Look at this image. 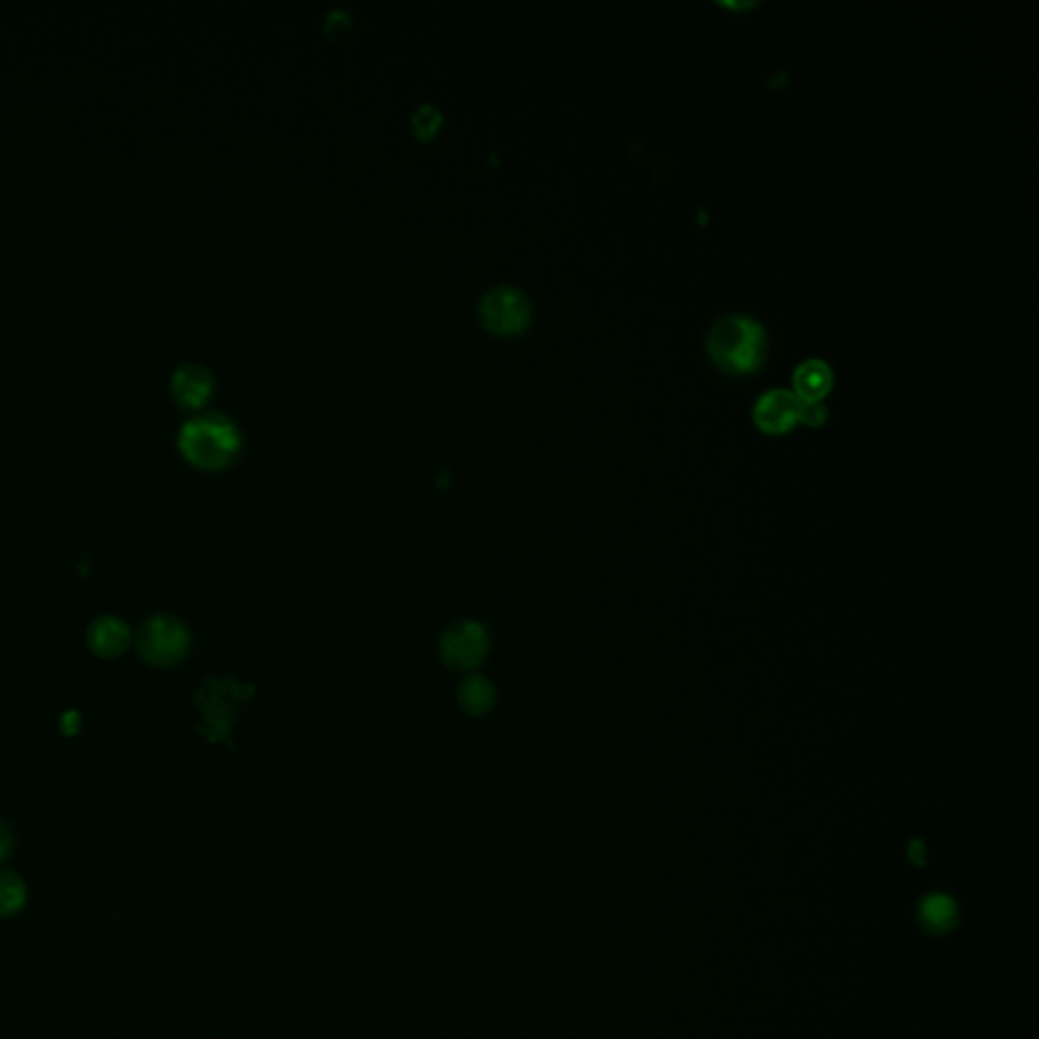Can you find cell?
Instances as JSON below:
<instances>
[{"label": "cell", "instance_id": "1", "mask_svg": "<svg viewBox=\"0 0 1039 1039\" xmlns=\"http://www.w3.org/2000/svg\"><path fill=\"white\" fill-rule=\"evenodd\" d=\"M242 447L238 427L219 413L190 419L179 432V449L191 465L216 472L228 467Z\"/></svg>", "mask_w": 1039, "mask_h": 1039}, {"label": "cell", "instance_id": "2", "mask_svg": "<svg viewBox=\"0 0 1039 1039\" xmlns=\"http://www.w3.org/2000/svg\"><path fill=\"white\" fill-rule=\"evenodd\" d=\"M707 348L721 370L730 374H745L764 362L766 329L752 317L725 315L711 327Z\"/></svg>", "mask_w": 1039, "mask_h": 1039}, {"label": "cell", "instance_id": "3", "mask_svg": "<svg viewBox=\"0 0 1039 1039\" xmlns=\"http://www.w3.org/2000/svg\"><path fill=\"white\" fill-rule=\"evenodd\" d=\"M255 685H244L234 678H207L193 701L203 719L202 735L210 743L231 745V727L240 704L255 697Z\"/></svg>", "mask_w": 1039, "mask_h": 1039}, {"label": "cell", "instance_id": "4", "mask_svg": "<svg viewBox=\"0 0 1039 1039\" xmlns=\"http://www.w3.org/2000/svg\"><path fill=\"white\" fill-rule=\"evenodd\" d=\"M190 650L188 628L169 616H157L140 628L138 652L153 666H171Z\"/></svg>", "mask_w": 1039, "mask_h": 1039}, {"label": "cell", "instance_id": "5", "mask_svg": "<svg viewBox=\"0 0 1039 1039\" xmlns=\"http://www.w3.org/2000/svg\"><path fill=\"white\" fill-rule=\"evenodd\" d=\"M439 654L443 664L451 670L470 673L486 662L489 654V634L479 621H460L441 635Z\"/></svg>", "mask_w": 1039, "mask_h": 1039}, {"label": "cell", "instance_id": "6", "mask_svg": "<svg viewBox=\"0 0 1039 1039\" xmlns=\"http://www.w3.org/2000/svg\"><path fill=\"white\" fill-rule=\"evenodd\" d=\"M530 301L512 284H498L484 293L479 301V317L494 334H518L530 321Z\"/></svg>", "mask_w": 1039, "mask_h": 1039}, {"label": "cell", "instance_id": "7", "mask_svg": "<svg viewBox=\"0 0 1039 1039\" xmlns=\"http://www.w3.org/2000/svg\"><path fill=\"white\" fill-rule=\"evenodd\" d=\"M798 406L800 398L794 392L773 388L759 396L754 408V420L761 431L782 434L797 425Z\"/></svg>", "mask_w": 1039, "mask_h": 1039}, {"label": "cell", "instance_id": "8", "mask_svg": "<svg viewBox=\"0 0 1039 1039\" xmlns=\"http://www.w3.org/2000/svg\"><path fill=\"white\" fill-rule=\"evenodd\" d=\"M214 391V376L202 364H183L171 376V392L183 406H202Z\"/></svg>", "mask_w": 1039, "mask_h": 1039}, {"label": "cell", "instance_id": "9", "mask_svg": "<svg viewBox=\"0 0 1039 1039\" xmlns=\"http://www.w3.org/2000/svg\"><path fill=\"white\" fill-rule=\"evenodd\" d=\"M131 644V630L118 618H100L90 625L88 646L100 658H116Z\"/></svg>", "mask_w": 1039, "mask_h": 1039}, {"label": "cell", "instance_id": "10", "mask_svg": "<svg viewBox=\"0 0 1039 1039\" xmlns=\"http://www.w3.org/2000/svg\"><path fill=\"white\" fill-rule=\"evenodd\" d=\"M833 386V370L823 360H806L794 370V394L800 400H821Z\"/></svg>", "mask_w": 1039, "mask_h": 1039}, {"label": "cell", "instance_id": "11", "mask_svg": "<svg viewBox=\"0 0 1039 1039\" xmlns=\"http://www.w3.org/2000/svg\"><path fill=\"white\" fill-rule=\"evenodd\" d=\"M458 701H460L461 709H463L467 715H486V713H489V711L496 707L498 690L487 680L486 676L472 673V675H467L463 678V682L460 685V692H458Z\"/></svg>", "mask_w": 1039, "mask_h": 1039}, {"label": "cell", "instance_id": "12", "mask_svg": "<svg viewBox=\"0 0 1039 1039\" xmlns=\"http://www.w3.org/2000/svg\"><path fill=\"white\" fill-rule=\"evenodd\" d=\"M25 904H27L25 881L9 871H0V918L19 914Z\"/></svg>", "mask_w": 1039, "mask_h": 1039}, {"label": "cell", "instance_id": "13", "mask_svg": "<svg viewBox=\"0 0 1039 1039\" xmlns=\"http://www.w3.org/2000/svg\"><path fill=\"white\" fill-rule=\"evenodd\" d=\"M441 121H443L441 112L432 104H422L413 114V126H415L417 135L420 136L434 135V131L441 126Z\"/></svg>", "mask_w": 1039, "mask_h": 1039}, {"label": "cell", "instance_id": "14", "mask_svg": "<svg viewBox=\"0 0 1039 1039\" xmlns=\"http://www.w3.org/2000/svg\"><path fill=\"white\" fill-rule=\"evenodd\" d=\"M826 417H828V410L821 400H800L798 422H804L810 427H818V425H823Z\"/></svg>", "mask_w": 1039, "mask_h": 1039}, {"label": "cell", "instance_id": "15", "mask_svg": "<svg viewBox=\"0 0 1039 1039\" xmlns=\"http://www.w3.org/2000/svg\"><path fill=\"white\" fill-rule=\"evenodd\" d=\"M11 849H13V833L7 823L0 821V861L9 857Z\"/></svg>", "mask_w": 1039, "mask_h": 1039}, {"label": "cell", "instance_id": "16", "mask_svg": "<svg viewBox=\"0 0 1039 1039\" xmlns=\"http://www.w3.org/2000/svg\"><path fill=\"white\" fill-rule=\"evenodd\" d=\"M81 730V716L76 711H68L61 716V731L66 735H76Z\"/></svg>", "mask_w": 1039, "mask_h": 1039}]
</instances>
